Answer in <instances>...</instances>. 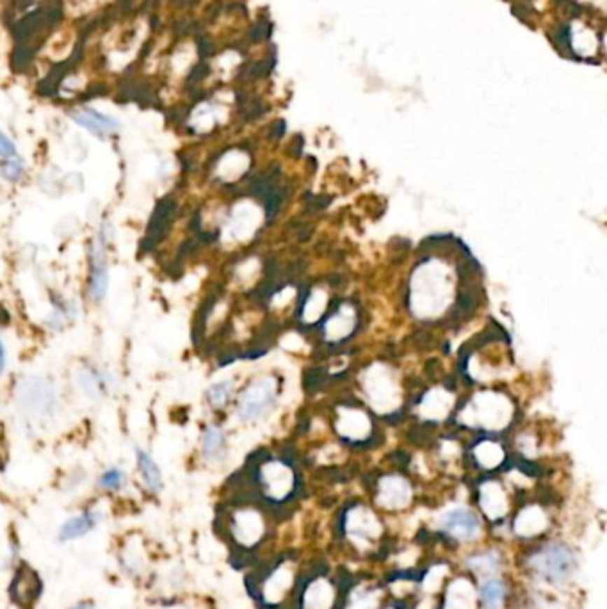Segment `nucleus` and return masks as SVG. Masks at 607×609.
I'll return each instance as SVG.
<instances>
[{
	"label": "nucleus",
	"mask_w": 607,
	"mask_h": 609,
	"mask_svg": "<svg viewBox=\"0 0 607 609\" xmlns=\"http://www.w3.org/2000/svg\"><path fill=\"white\" fill-rule=\"evenodd\" d=\"M16 403L25 416L34 420H45L55 410V387L50 380L29 376L16 385Z\"/></svg>",
	"instance_id": "1"
},
{
	"label": "nucleus",
	"mask_w": 607,
	"mask_h": 609,
	"mask_svg": "<svg viewBox=\"0 0 607 609\" xmlns=\"http://www.w3.org/2000/svg\"><path fill=\"white\" fill-rule=\"evenodd\" d=\"M113 237V226L109 223L100 226V232L90 242L88 259H90V282L88 294L93 303H100L107 296L109 289V264H107V245Z\"/></svg>",
	"instance_id": "2"
},
{
	"label": "nucleus",
	"mask_w": 607,
	"mask_h": 609,
	"mask_svg": "<svg viewBox=\"0 0 607 609\" xmlns=\"http://www.w3.org/2000/svg\"><path fill=\"white\" fill-rule=\"evenodd\" d=\"M534 568L541 577L552 582H564L575 572V556L568 547L554 543L536 554Z\"/></svg>",
	"instance_id": "3"
},
{
	"label": "nucleus",
	"mask_w": 607,
	"mask_h": 609,
	"mask_svg": "<svg viewBox=\"0 0 607 609\" xmlns=\"http://www.w3.org/2000/svg\"><path fill=\"white\" fill-rule=\"evenodd\" d=\"M277 396V383L273 378H262L249 385L242 392L237 404V413L242 420H253L264 416Z\"/></svg>",
	"instance_id": "4"
},
{
	"label": "nucleus",
	"mask_w": 607,
	"mask_h": 609,
	"mask_svg": "<svg viewBox=\"0 0 607 609\" xmlns=\"http://www.w3.org/2000/svg\"><path fill=\"white\" fill-rule=\"evenodd\" d=\"M173 212H175V202L172 198H162L157 202L155 210L148 221L146 235L141 242V253H148L166 237L169 225H172Z\"/></svg>",
	"instance_id": "5"
},
{
	"label": "nucleus",
	"mask_w": 607,
	"mask_h": 609,
	"mask_svg": "<svg viewBox=\"0 0 607 609\" xmlns=\"http://www.w3.org/2000/svg\"><path fill=\"white\" fill-rule=\"evenodd\" d=\"M440 528L452 538L459 540V542H468L479 535L481 522H479L477 515L470 509L456 508L442 516Z\"/></svg>",
	"instance_id": "6"
},
{
	"label": "nucleus",
	"mask_w": 607,
	"mask_h": 609,
	"mask_svg": "<svg viewBox=\"0 0 607 609\" xmlns=\"http://www.w3.org/2000/svg\"><path fill=\"white\" fill-rule=\"evenodd\" d=\"M70 116L75 123L81 125L82 128H86L88 132L100 137V139H107V137L120 130V121L116 118L98 113V111L90 107L82 109V111H74Z\"/></svg>",
	"instance_id": "7"
},
{
	"label": "nucleus",
	"mask_w": 607,
	"mask_h": 609,
	"mask_svg": "<svg viewBox=\"0 0 607 609\" xmlns=\"http://www.w3.org/2000/svg\"><path fill=\"white\" fill-rule=\"evenodd\" d=\"M78 385L84 390V394L90 397H100L106 396L109 392V388L116 385V378L111 373L109 369H98L93 365H84L78 371L77 376Z\"/></svg>",
	"instance_id": "8"
},
{
	"label": "nucleus",
	"mask_w": 607,
	"mask_h": 609,
	"mask_svg": "<svg viewBox=\"0 0 607 609\" xmlns=\"http://www.w3.org/2000/svg\"><path fill=\"white\" fill-rule=\"evenodd\" d=\"M508 410H510V403L497 394H483L470 406V411H474L475 417H479V423L487 426L504 424Z\"/></svg>",
	"instance_id": "9"
},
{
	"label": "nucleus",
	"mask_w": 607,
	"mask_h": 609,
	"mask_svg": "<svg viewBox=\"0 0 607 609\" xmlns=\"http://www.w3.org/2000/svg\"><path fill=\"white\" fill-rule=\"evenodd\" d=\"M100 520L102 515L98 512H84L82 515H77L74 519L67 520L61 526V531L57 535L59 542H71V540H77L81 536L88 535V533H91L100 524Z\"/></svg>",
	"instance_id": "10"
},
{
	"label": "nucleus",
	"mask_w": 607,
	"mask_h": 609,
	"mask_svg": "<svg viewBox=\"0 0 607 609\" xmlns=\"http://www.w3.org/2000/svg\"><path fill=\"white\" fill-rule=\"evenodd\" d=\"M445 287H447V282H445V276H442L440 273L428 271V268H426V271H422V298L426 301H429L426 305L424 312H428V308L431 307H440L442 303H444L445 296H447Z\"/></svg>",
	"instance_id": "11"
},
{
	"label": "nucleus",
	"mask_w": 607,
	"mask_h": 609,
	"mask_svg": "<svg viewBox=\"0 0 607 609\" xmlns=\"http://www.w3.org/2000/svg\"><path fill=\"white\" fill-rule=\"evenodd\" d=\"M136 458H137V469H139L141 479H143L144 486H146L150 492L159 493L160 490H162V472H160L155 460H153L152 456L143 449L136 451Z\"/></svg>",
	"instance_id": "12"
},
{
	"label": "nucleus",
	"mask_w": 607,
	"mask_h": 609,
	"mask_svg": "<svg viewBox=\"0 0 607 609\" xmlns=\"http://www.w3.org/2000/svg\"><path fill=\"white\" fill-rule=\"evenodd\" d=\"M379 497L389 508H401L410 501V486L399 477H386L382 483Z\"/></svg>",
	"instance_id": "13"
},
{
	"label": "nucleus",
	"mask_w": 607,
	"mask_h": 609,
	"mask_svg": "<svg viewBox=\"0 0 607 609\" xmlns=\"http://www.w3.org/2000/svg\"><path fill=\"white\" fill-rule=\"evenodd\" d=\"M479 501H481V508L484 509V513L491 519H498L506 513V499H504L501 486L495 483H488L481 488Z\"/></svg>",
	"instance_id": "14"
},
{
	"label": "nucleus",
	"mask_w": 607,
	"mask_h": 609,
	"mask_svg": "<svg viewBox=\"0 0 607 609\" xmlns=\"http://www.w3.org/2000/svg\"><path fill=\"white\" fill-rule=\"evenodd\" d=\"M264 481L267 483L269 492L273 495H285L291 488L292 483V474L288 472V469H285L280 463H271L267 469L264 470ZM264 483V485H265Z\"/></svg>",
	"instance_id": "15"
},
{
	"label": "nucleus",
	"mask_w": 607,
	"mask_h": 609,
	"mask_svg": "<svg viewBox=\"0 0 607 609\" xmlns=\"http://www.w3.org/2000/svg\"><path fill=\"white\" fill-rule=\"evenodd\" d=\"M504 595H506V586L498 579H488L479 588V601L483 604V609H502Z\"/></svg>",
	"instance_id": "16"
},
{
	"label": "nucleus",
	"mask_w": 607,
	"mask_h": 609,
	"mask_svg": "<svg viewBox=\"0 0 607 609\" xmlns=\"http://www.w3.org/2000/svg\"><path fill=\"white\" fill-rule=\"evenodd\" d=\"M77 317V307L75 303L67 301L59 296L57 299H54V308H52L50 315L47 317V324L50 326L52 330H62L64 326L70 321Z\"/></svg>",
	"instance_id": "17"
},
{
	"label": "nucleus",
	"mask_w": 607,
	"mask_h": 609,
	"mask_svg": "<svg viewBox=\"0 0 607 609\" xmlns=\"http://www.w3.org/2000/svg\"><path fill=\"white\" fill-rule=\"evenodd\" d=\"M225 451V433L221 427L209 426L202 434V453L207 460H219Z\"/></svg>",
	"instance_id": "18"
},
{
	"label": "nucleus",
	"mask_w": 607,
	"mask_h": 609,
	"mask_svg": "<svg viewBox=\"0 0 607 609\" xmlns=\"http://www.w3.org/2000/svg\"><path fill=\"white\" fill-rule=\"evenodd\" d=\"M339 427L342 431V434H347L351 439H358L363 433L367 434L369 423H367V417L363 413H360L356 410H349L340 416Z\"/></svg>",
	"instance_id": "19"
},
{
	"label": "nucleus",
	"mask_w": 607,
	"mask_h": 609,
	"mask_svg": "<svg viewBox=\"0 0 607 609\" xmlns=\"http://www.w3.org/2000/svg\"><path fill=\"white\" fill-rule=\"evenodd\" d=\"M545 528V515L536 508H529L522 513L517 520L518 535L531 536Z\"/></svg>",
	"instance_id": "20"
},
{
	"label": "nucleus",
	"mask_w": 607,
	"mask_h": 609,
	"mask_svg": "<svg viewBox=\"0 0 607 609\" xmlns=\"http://www.w3.org/2000/svg\"><path fill=\"white\" fill-rule=\"evenodd\" d=\"M474 594L467 581H458L449 590V609H472Z\"/></svg>",
	"instance_id": "21"
},
{
	"label": "nucleus",
	"mask_w": 607,
	"mask_h": 609,
	"mask_svg": "<svg viewBox=\"0 0 607 609\" xmlns=\"http://www.w3.org/2000/svg\"><path fill=\"white\" fill-rule=\"evenodd\" d=\"M237 535L241 536L242 542H255L262 533V524L257 515L253 513H244L239 516L237 528H235Z\"/></svg>",
	"instance_id": "22"
},
{
	"label": "nucleus",
	"mask_w": 607,
	"mask_h": 609,
	"mask_svg": "<svg viewBox=\"0 0 607 609\" xmlns=\"http://www.w3.org/2000/svg\"><path fill=\"white\" fill-rule=\"evenodd\" d=\"M331 602V588L326 582H316L307 594V608L328 609Z\"/></svg>",
	"instance_id": "23"
},
{
	"label": "nucleus",
	"mask_w": 607,
	"mask_h": 609,
	"mask_svg": "<svg viewBox=\"0 0 607 609\" xmlns=\"http://www.w3.org/2000/svg\"><path fill=\"white\" fill-rule=\"evenodd\" d=\"M468 565H470L472 570L491 575L501 567V558H498L497 552H483V554H477L468 559Z\"/></svg>",
	"instance_id": "24"
},
{
	"label": "nucleus",
	"mask_w": 607,
	"mask_h": 609,
	"mask_svg": "<svg viewBox=\"0 0 607 609\" xmlns=\"http://www.w3.org/2000/svg\"><path fill=\"white\" fill-rule=\"evenodd\" d=\"M232 390H234V383L232 381H219V383H214L212 387H209V390H207V401L214 408L225 406V403L232 396Z\"/></svg>",
	"instance_id": "25"
},
{
	"label": "nucleus",
	"mask_w": 607,
	"mask_h": 609,
	"mask_svg": "<svg viewBox=\"0 0 607 609\" xmlns=\"http://www.w3.org/2000/svg\"><path fill=\"white\" fill-rule=\"evenodd\" d=\"M344 324L351 326L353 324V312L347 310L346 307L340 308V312L335 317H331L330 321H328L326 324V331L328 335H331V337H342V335H346V330H344Z\"/></svg>",
	"instance_id": "26"
},
{
	"label": "nucleus",
	"mask_w": 607,
	"mask_h": 609,
	"mask_svg": "<svg viewBox=\"0 0 607 609\" xmlns=\"http://www.w3.org/2000/svg\"><path fill=\"white\" fill-rule=\"evenodd\" d=\"M25 173V164L24 160L18 159V157H11V159H6L4 163L0 164V175L4 177L9 182H18Z\"/></svg>",
	"instance_id": "27"
},
{
	"label": "nucleus",
	"mask_w": 607,
	"mask_h": 609,
	"mask_svg": "<svg viewBox=\"0 0 607 609\" xmlns=\"http://www.w3.org/2000/svg\"><path fill=\"white\" fill-rule=\"evenodd\" d=\"M477 460L481 465L484 467H495L501 463L502 460V451L498 449V446L491 442H484L479 446L477 449Z\"/></svg>",
	"instance_id": "28"
},
{
	"label": "nucleus",
	"mask_w": 607,
	"mask_h": 609,
	"mask_svg": "<svg viewBox=\"0 0 607 609\" xmlns=\"http://www.w3.org/2000/svg\"><path fill=\"white\" fill-rule=\"evenodd\" d=\"M125 483V474L123 470L113 467V469H107L106 472L102 474L100 479H98V486L104 490H111V492H116L123 486Z\"/></svg>",
	"instance_id": "29"
},
{
	"label": "nucleus",
	"mask_w": 607,
	"mask_h": 609,
	"mask_svg": "<svg viewBox=\"0 0 607 609\" xmlns=\"http://www.w3.org/2000/svg\"><path fill=\"white\" fill-rule=\"evenodd\" d=\"M0 157L2 159H11L16 157V144L0 130Z\"/></svg>",
	"instance_id": "30"
},
{
	"label": "nucleus",
	"mask_w": 607,
	"mask_h": 609,
	"mask_svg": "<svg viewBox=\"0 0 607 609\" xmlns=\"http://www.w3.org/2000/svg\"><path fill=\"white\" fill-rule=\"evenodd\" d=\"M6 369V351H4V344H2V341H0V374L4 373Z\"/></svg>",
	"instance_id": "31"
},
{
	"label": "nucleus",
	"mask_w": 607,
	"mask_h": 609,
	"mask_svg": "<svg viewBox=\"0 0 607 609\" xmlns=\"http://www.w3.org/2000/svg\"><path fill=\"white\" fill-rule=\"evenodd\" d=\"M70 609H90V604H86V602H82V604L74 605V608H70Z\"/></svg>",
	"instance_id": "32"
},
{
	"label": "nucleus",
	"mask_w": 607,
	"mask_h": 609,
	"mask_svg": "<svg viewBox=\"0 0 607 609\" xmlns=\"http://www.w3.org/2000/svg\"><path fill=\"white\" fill-rule=\"evenodd\" d=\"M557 2H568V0H557Z\"/></svg>",
	"instance_id": "33"
}]
</instances>
